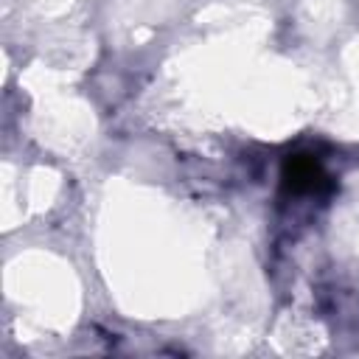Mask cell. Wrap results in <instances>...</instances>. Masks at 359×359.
Listing matches in <instances>:
<instances>
[{"label": "cell", "instance_id": "cell-1", "mask_svg": "<svg viewBox=\"0 0 359 359\" xmlns=\"http://www.w3.org/2000/svg\"><path fill=\"white\" fill-rule=\"evenodd\" d=\"M283 191L289 194H325L331 191V180L325 177L323 165L311 154H289L280 171Z\"/></svg>", "mask_w": 359, "mask_h": 359}]
</instances>
